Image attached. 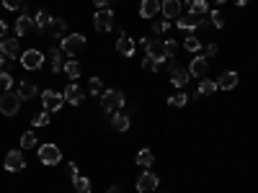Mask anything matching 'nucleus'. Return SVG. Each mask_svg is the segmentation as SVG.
<instances>
[{
    "instance_id": "obj_1",
    "label": "nucleus",
    "mask_w": 258,
    "mask_h": 193,
    "mask_svg": "<svg viewBox=\"0 0 258 193\" xmlns=\"http://www.w3.org/2000/svg\"><path fill=\"white\" fill-rule=\"evenodd\" d=\"M122 106H124V93L122 90L111 88V90H104V93H101V108H104L106 114H116Z\"/></svg>"
},
{
    "instance_id": "obj_2",
    "label": "nucleus",
    "mask_w": 258,
    "mask_h": 193,
    "mask_svg": "<svg viewBox=\"0 0 258 193\" xmlns=\"http://www.w3.org/2000/svg\"><path fill=\"white\" fill-rule=\"evenodd\" d=\"M86 49V36L83 34H70L62 39V54H67V57H75Z\"/></svg>"
},
{
    "instance_id": "obj_3",
    "label": "nucleus",
    "mask_w": 258,
    "mask_h": 193,
    "mask_svg": "<svg viewBox=\"0 0 258 193\" xmlns=\"http://www.w3.org/2000/svg\"><path fill=\"white\" fill-rule=\"evenodd\" d=\"M18 108H21V96L18 93H3L0 96V114L3 116H16L18 114Z\"/></svg>"
},
{
    "instance_id": "obj_4",
    "label": "nucleus",
    "mask_w": 258,
    "mask_h": 193,
    "mask_svg": "<svg viewBox=\"0 0 258 193\" xmlns=\"http://www.w3.org/2000/svg\"><path fill=\"white\" fill-rule=\"evenodd\" d=\"M42 103H44V111H60V108L64 106V96L57 93V90H44L42 93Z\"/></svg>"
},
{
    "instance_id": "obj_5",
    "label": "nucleus",
    "mask_w": 258,
    "mask_h": 193,
    "mask_svg": "<svg viewBox=\"0 0 258 193\" xmlns=\"http://www.w3.org/2000/svg\"><path fill=\"white\" fill-rule=\"evenodd\" d=\"M145 52H147V57H152L158 64H163L165 59H171V54H168V49H165V41H147V47H145Z\"/></svg>"
},
{
    "instance_id": "obj_6",
    "label": "nucleus",
    "mask_w": 258,
    "mask_h": 193,
    "mask_svg": "<svg viewBox=\"0 0 258 193\" xmlns=\"http://www.w3.org/2000/svg\"><path fill=\"white\" fill-rule=\"evenodd\" d=\"M39 160L44 162V165H57L60 160H62V152H60V147L57 144H42L39 147Z\"/></svg>"
},
{
    "instance_id": "obj_7",
    "label": "nucleus",
    "mask_w": 258,
    "mask_h": 193,
    "mask_svg": "<svg viewBox=\"0 0 258 193\" xmlns=\"http://www.w3.org/2000/svg\"><path fill=\"white\" fill-rule=\"evenodd\" d=\"M93 26L98 31H111L114 29V11L111 8H101V11L93 16Z\"/></svg>"
},
{
    "instance_id": "obj_8",
    "label": "nucleus",
    "mask_w": 258,
    "mask_h": 193,
    "mask_svg": "<svg viewBox=\"0 0 258 193\" xmlns=\"http://www.w3.org/2000/svg\"><path fill=\"white\" fill-rule=\"evenodd\" d=\"M21 64H23V70H39L44 64V54L39 49H26L21 54Z\"/></svg>"
},
{
    "instance_id": "obj_9",
    "label": "nucleus",
    "mask_w": 258,
    "mask_h": 193,
    "mask_svg": "<svg viewBox=\"0 0 258 193\" xmlns=\"http://www.w3.org/2000/svg\"><path fill=\"white\" fill-rule=\"evenodd\" d=\"M158 183H160V178L155 175V173L145 170L142 175L137 178V191H140V193H152L155 188H158Z\"/></svg>"
},
{
    "instance_id": "obj_10",
    "label": "nucleus",
    "mask_w": 258,
    "mask_h": 193,
    "mask_svg": "<svg viewBox=\"0 0 258 193\" xmlns=\"http://www.w3.org/2000/svg\"><path fill=\"white\" fill-rule=\"evenodd\" d=\"M0 54H3L5 59H13L21 54V44H18V39H13V36H5V39H0Z\"/></svg>"
},
{
    "instance_id": "obj_11",
    "label": "nucleus",
    "mask_w": 258,
    "mask_h": 193,
    "mask_svg": "<svg viewBox=\"0 0 258 193\" xmlns=\"http://www.w3.org/2000/svg\"><path fill=\"white\" fill-rule=\"evenodd\" d=\"M3 165H5V170H11V173L23 170V168H26V157H23V152H18V150L8 152V154H5V160H3Z\"/></svg>"
},
{
    "instance_id": "obj_12",
    "label": "nucleus",
    "mask_w": 258,
    "mask_h": 193,
    "mask_svg": "<svg viewBox=\"0 0 258 193\" xmlns=\"http://www.w3.org/2000/svg\"><path fill=\"white\" fill-rule=\"evenodd\" d=\"M201 21H204V18L196 16V13H191V11H189L186 16H178V18H176V23H178L181 31H196L199 26H201Z\"/></svg>"
},
{
    "instance_id": "obj_13",
    "label": "nucleus",
    "mask_w": 258,
    "mask_h": 193,
    "mask_svg": "<svg viewBox=\"0 0 258 193\" xmlns=\"http://www.w3.org/2000/svg\"><path fill=\"white\" fill-rule=\"evenodd\" d=\"M189 70H183V67H178V64H176V59H171V82H173V85H176V88H183V85H186V82H189Z\"/></svg>"
},
{
    "instance_id": "obj_14",
    "label": "nucleus",
    "mask_w": 258,
    "mask_h": 193,
    "mask_svg": "<svg viewBox=\"0 0 258 193\" xmlns=\"http://www.w3.org/2000/svg\"><path fill=\"white\" fill-rule=\"evenodd\" d=\"M36 31H39V29H36V23H34L31 16H18V21H16V34L18 36H31Z\"/></svg>"
},
{
    "instance_id": "obj_15",
    "label": "nucleus",
    "mask_w": 258,
    "mask_h": 193,
    "mask_svg": "<svg viewBox=\"0 0 258 193\" xmlns=\"http://www.w3.org/2000/svg\"><path fill=\"white\" fill-rule=\"evenodd\" d=\"M134 47H137V41H134L129 34L122 31V36H119V41H116V52L122 54V57H132V54H134Z\"/></svg>"
},
{
    "instance_id": "obj_16",
    "label": "nucleus",
    "mask_w": 258,
    "mask_h": 193,
    "mask_svg": "<svg viewBox=\"0 0 258 193\" xmlns=\"http://www.w3.org/2000/svg\"><path fill=\"white\" fill-rule=\"evenodd\" d=\"M160 16H165V21L181 16V0H163L160 3Z\"/></svg>"
},
{
    "instance_id": "obj_17",
    "label": "nucleus",
    "mask_w": 258,
    "mask_h": 193,
    "mask_svg": "<svg viewBox=\"0 0 258 193\" xmlns=\"http://www.w3.org/2000/svg\"><path fill=\"white\" fill-rule=\"evenodd\" d=\"M209 70V59L207 57H194L191 64H189V75L191 77H204Z\"/></svg>"
},
{
    "instance_id": "obj_18",
    "label": "nucleus",
    "mask_w": 258,
    "mask_h": 193,
    "mask_svg": "<svg viewBox=\"0 0 258 193\" xmlns=\"http://www.w3.org/2000/svg\"><path fill=\"white\" fill-rule=\"evenodd\" d=\"M64 100H67L70 106H80L83 103V88L80 85H75V82H70L67 88H64Z\"/></svg>"
},
{
    "instance_id": "obj_19",
    "label": "nucleus",
    "mask_w": 258,
    "mask_h": 193,
    "mask_svg": "<svg viewBox=\"0 0 258 193\" xmlns=\"http://www.w3.org/2000/svg\"><path fill=\"white\" fill-rule=\"evenodd\" d=\"M160 13V0H142L140 3V16L142 18H155Z\"/></svg>"
},
{
    "instance_id": "obj_20",
    "label": "nucleus",
    "mask_w": 258,
    "mask_h": 193,
    "mask_svg": "<svg viewBox=\"0 0 258 193\" xmlns=\"http://www.w3.org/2000/svg\"><path fill=\"white\" fill-rule=\"evenodd\" d=\"M47 62H49V70H52V72H62V70H64L62 49H49V52H47Z\"/></svg>"
},
{
    "instance_id": "obj_21",
    "label": "nucleus",
    "mask_w": 258,
    "mask_h": 193,
    "mask_svg": "<svg viewBox=\"0 0 258 193\" xmlns=\"http://www.w3.org/2000/svg\"><path fill=\"white\" fill-rule=\"evenodd\" d=\"M49 34L54 36V39H64V36H67V23H64L62 18H52L49 21Z\"/></svg>"
},
{
    "instance_id": "obj_22",
    "label": "nucleus",
    "mask_w": 258,
    "mask_h": 193,
    "mask_svg": "<svg viewBox=\"0 0 258 193\" xmlns=\"http://www.w3.org/2000/svg\"><path fill=\"white\" fill-rule=\"evenodd\" d=\"M237 85V72H222L217 80V88H222V90H233Z\"/></svg>"
},
{
    "instance_id": "obj_23",
    "label": "nucleus",
    "mask_w": 258,
    "mask_h": 193,
    "mask_svg": "<svg viewBox=\"0 0 258 193\" xmlns=\"http://www.w3.org/2000/svg\"><path fill=\"white\" fill-rule=\"evenodd\" d=\"M18 96H21V100H31L36 96V82L34 80H23L21 88H18Z\"/></svg>"
},
{
    "instance_id": "obj_24",
    "label": "nucleus",
    "mask_w": 258,
    "mask_h": 193,
    "mask_svg": "<svg viewBox=\"0 0 258 193\" xmlns=\"http://www.w3.org/2000/svg\"><path fill=\"white\" fill-rule=\"evenodd\" d=\"M189 11L204 18V16H209V3L207 0H189Z\"/></svg>"
},
{
    "instance_id": "obj_25",
    "label": "nucleus",
    "mask_w": 258,
    "mask_h": 193,
    "mask_svg": "<svg viewBox=\"0 0 258 193\" xmlns=\"http://www.w3.org/2000/svg\"><path fill=\"white\" fill-rule=\"evenodd\" d=\"M111 126L116 129V132H127V129H129V116L116 111V114L111 116Z\"/></svg>"
},
{
    "instance_id": "obj_26",
    "label": "nucleus",
    "mask_w": 258,
    "mask_h": 193,
    "mask_svg": "<svg viewBox=\"0 0 258 193\" xmlns=\"http://www.w3.org/2000/svg\"><path fill=\"white\" fill-rule=\"evenodd\" d=\"M152 162H155L152 152H150V150H140V154H137V165H140V168H145V170H150Z\"/></svg>"
},
{
    "instance_id": "obj_27",
    "label": "nucleus",
    "mask_w": 258,
    "mask_h": 193,
    "mask_svg": "<svg viewBox=\"0 0 258 193\" xmlns=\"http://www.w3.org/2000/svg\"><path fill=\"white\" fill-rule=\"evenodd\" d=\"M49 21H52V16H49L47 11H39V13L34 16V23H36V29H39V31L49 29Z\"/></svg>"
},
{
    "instance_id": "obj_28",
    "label": "nucleus",
    "mask_w": 258,
    "mask_h": 193,
    "mask_svg": "<svg viewBox=\"0 0 258 193\" xmlns=\"http://www.w3.org/2000/svg\"><path fill=\"white\" fill-rule=\"evenodd\" d=\"M217 90V82H212V80H201L199 82V90H196V98H201V96H212Z\"/></svg>"
},
{
    "instance_id": "obj_29",
    "label": "nucleus",
    "mask_w": 258,
    "mask_h": 193,
    "mask_svg": "<svg viewBox=\"0 0 258 193\" xmlns=\"http://www.w3.org/2000/svg\"><path fill=\"white\" fill-rule=\"evenodd\" d=\"M168 103H171V106H176V108H183V106L189 103V96L183 93V90H178V93H173V96L168 98Z\"/></svg>"
},
{
    "instance_id": "obj_30",
    "label": "nucleus",
    "mask_w": 258,
    "mask_h": 193,
    "mask_svg": "<svg viewBox=\"0 0 258 193\" xmlns=\"http://www.w3.org/2000/svg\"><path fill=\"white\" fill-rule=\"evenodd\" d=\"M72 186H75L78 193H90V188H93V186H90V180L83 178V175H78L75 180H72Z\"/></svg>"
},
{
    "instance_id": "obj_31",
    "label": "nucleus",
    "mask_w": 258,
    "mask_h": 193,
    "mask_svg": "<svg viewBox=\"0 0 258 193\" xmlns=\"http://www.w3.org/2000/svg\"><path fill=\"white\" fill-rule=\"evenodd\" d=\"M11 85H13V77L8 75V72H3V70H0V96H3V93H8V90H11Z\"/></svg>"
},
{
    "instance_id": "obj_32",
    "label": "nucleus",
    "mask_w": 258,
    "mask_h": 193,
    "mask_svg": "<svg viewBox=\"0 0 258 193\" xmlns=\"http://www.w3.org/2000/svg\"><path fill=\"white\" fill-rule=\"evenodd\" d=\"M183 47H186L189 52H199V49H201V41H199L194 34H189L186 39H183Z\"/></svg>"
},
{
    "instance_id": "obj_33",
    "label": "nucleus",
    "mask_w": 258,
    "mask_h": 193,
    "mask_svg": "<svg viewBox=\"0 0 258 193\" xmlns=\"http://www.w3.org/2000/svg\"><path fill=\"white\" fill-rule=\"evenodd\" d=\"M88 90H90V96H101V93H104V85H101L98 77H90L88 80Z\"/></svg>"
},
{
    "instance_id": "obj_34",
    "label": "nucleus",
    "mask_w": 258,
    "mask_h": 193,
    "mask_svg": "<svg viewBox=\"0 0 258 193\" xmlns=\"http://www.w3.org/2000/svg\"><path fill=\"white\" fill-rule=\"evenodd\" d=\"M64 72H67L70 77H78L80 75V64L75 59H70V62H64Z\"/></svg>"
},
{
    "instance_id": "obj_35",
    "label": "nucleus",
    "mask_w": 258,
    "mask_h": 193,
    "mask_svg": "<svg viewBox=\"0 0 258 193\" xmlns=\"http://www.w3.org/2000/svg\"><path fill=\"white\" fill-rule=\"evenodd\" d=\"M21 147H23V150H31V147H36V134L26 132V134L21 136Z\"/></svg>"
},
{
    "instance_id": "obj_36",
    "label": "nucleus",
    "mask_w": 258,
    "mask_h": 193,
    "mask_svg": "<svg viewBox=\"0 0 258 193\" xmlns=\"http://www.w3.org/2000/svg\"><path fill=\"white\" fill-rule=\"evenodd\" d=\"M31 121H34V126H47L49 124V111H39Z\"/></svg>"
},
{
    "instance_id": "obj_37",
    "label": "nucleus",
    "mask_w": 258,
    "mask_h": 193,
    "mask_svg": "<svg viewBox=\"0 0 258 193\" xmlns=\"http://www.w3.org/2000/svg\"><path fill=\"white\" fill-rule=\"evenodd\" d=\"M142 67H145L147 72H158V70H160V64L155 62L152 57H145V59H142Z\"/></svg>"
},
{
    "instance_id": "obj_38",
    "label": "nucleus",
    "mask_w": 258,
    "mask_h": 193,
    "mask_svg": "<svg viewBox=\"0 0 258 193\" xmlns=\"http://www.w3.org/2000/svg\"><path fill=\"white\" fill-rule=\"evenodd\" d=\"M209 16H212V23H215L217 29H222V26H225V13H219V11H212Z\"/></svg>"
},
{
    "instance_id": "obj_39",
    "label": "nucleus",
    "mask_w": 258,
    "mask_h": 193,
    "mask_svg": "<svg viewBox=\"0 0 258 193\" xmlns=\"http://www.w3.org/2000/svg\"><path fill=\"white\" fill-rule=\"evenodd\" d=\"M168 29H171L168 21H155V23H152V31H155V34H163V31H168Z\"/></svg>"
},
{
    "instance_id": "obj_40",
    "label": "nucleus",
    "mask_w": 258,
    "mask_h": 193,
    "mask_svg": "<svg viewBox=\"0 0 258 193\" xmlns=\"http://www.w3.org/2000/svg\"><path fill=\"white\" fill-rule=\"evenodd\" d=\"M3 5L8 11H18V8H21V0H3Z\"/></svg>"
},
{
    "instance_id": "obj_41",
    "label": "nucleus",
    "mask_w": 258,
    "mask_h": 193,
    "mask_svg": "<svg viewBox=\"0 0 258 193\" xmlns=\"http://www.w3.org/2000/svg\"><path fill=\"white\" fill-rule=\"evenodd\" d=\"M165 49H168V54L173 57V54H176V49H178V44L173 41V39H168V41H165Z\"/></svg>"
},
{
    "instance_id": "obj_42",
    "label": "nucleus",
    "mask_w": 258,
    "mask_h": 193,
    "mask_svg": "<svg viewBox=\"0 0 258 193\" xmlns=\"http://www.w3.org/2000/svg\"><path fill=\"white\" fill-rule=\"evenodd\" d=\"M70 175H72V180L78 178V165L75 162H70Z\"/></svg>"
},
{
    "instance_id": "obj_43",
    "label": "nucleus",
    "mask_w": 258,
    "mask_h": 193,
    "mask_svg": "<svg viewBox=\"0 0 258 193\" xmlns=\"http://www.w3.org/2000/svg\"><path fill=\"white\" fill-rule=\"evenodd\" d=\"M207 54L212 57V54H217V44H207Z\"/></svg>"
},
{
    "instance_id": "obj_44",
    "label": "nucleus",
    "mask_w": 258,
    "mask_h": 193,
    "mask_svg": "<svg viewBox=\"0 0 258 193\" xmlns=\"http://www.w3.org/2000/svg\"><path fill=\"white\" fill-rule=\"evenodd\" d=\"M93 3H96L98 8H108V3H111V0H93Z\"/></svg>"
},
{
    "instance_id": "obj_45",
    "label": "nucleus",
    "mask_w": 258,
    "mask_h": 193,
    "mask_svg": "<svg viewBox=\"0 0 258 193\" xmlns=\"http://www.w3.org/2000/svg\"><path fill=\"white\" fill-rule=\"evenodd\" d=\"M5 31H8V26H5L3 21H0V39H5Z\"/></svg>"
},
{
    "instance_id": "obj_46",
    "label": "nucleus",
    "mask_w": 258,
    "mask_h": 193,
    "mask_svg": "<svg viewBox=\"0 0 258 193\" xmlns=\"http://www.w3.org/2000/svg\"><path fill=\"white\" fill-rule=\"evenodd\" d=\"M108 193H122V188H119V186H111V188H108Z\"/></svg>"
},
{
    "instance_id": "obj_47",
    "label": "nucleus",
    "mask_w": 258,
    "mask_h": 193,
    "mask_svg": "<svg viewBox=\"0 0 258 193\" xmlns=\"http://www.w3.org/2000/svg\"><path fill=\"white\" fill-rule=\"evenodd\" d=\"M207 3H215V5H222V3H227V0H207Z\"/></svg>"
},
{
    "instance_id": "obj_48",
    "label": "nucleus",
    "mask_w": 258,
    "mask_h": 193,
    "mask_svg": "<svg viewBox=\"0 0 258 193\" xmlns=\"http://www.w3.org/2000/svg\"><path fill=\"white\" fill-rule=\"evenodd\" d=\"M233 3H237V5H248L251 0H233Z\"/></svg>"
},
{
    "instance_id": "obj_49",
    "label": "nucleus",
    "mask_w": 258,
    "mask_h": 193,
    "mask_svg": "<svg viewBox=\"0 0 258 193\" xmlns=\"http://www.w3.org/2000/svg\"><path fill=\"white\" fill-rule=\"evenodd\" d=\"M3 64H5V57H3V54H0V70H3Z\"/></svg>"
}]
</instances>
